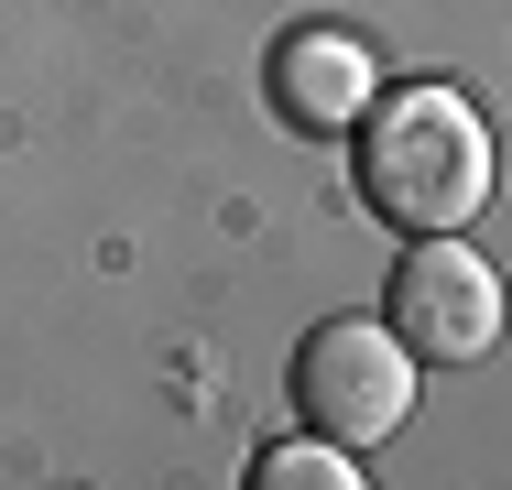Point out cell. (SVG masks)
Wrapping results in <instances>:
<instances>
[{
  "instance_id": "cell-1",
  "label": "cell",
  "mask_w": 512,
  "mask_h": 490,
  "mask_svg": "<svg viewBox=\"0 0 512 490\" xmlns=\"http://www.w3.org/2000/svg\"><path fill=\"white\" fill-rule=\"evenodd\" d=\"M360 196L371 218H393L404 240L425 229H469L491 207V120L458 88H393L360 109Z\"/></svg>"
},
{
  "instance_id": "cell-2",
  "label": "cell",
  "mask_w": 512,
  "mask_h": 490,
  "mask_svg": "<svg viewBox=\"0 0 512 490\" xmlns=\"http://www.w3.org/2000/svg\"><path fill=\"white\" fill-rule=\"evenodd\" d=\"M414 371H425V360L393 338V316H382V327H371V316H327L306 349H295V403H306L316 436H338V447L360 458V447H382L414 414Z\"/></svg>"
},
{
  "instance_id": "cell-3",
  "label": "cell",
  "mask_w": 512,
  "mask_h": 490,
  "mask_svg": "<svg viewBox=\"0 0 512 490\" xmlns=\"http://www.w3.org/2000/svg\"><path fill=\"white\" fill-rule=\"evenodd\" d=\"M382 316H393V338H404L414 360L458 371V360H480V349L502 338V273H491V262L458 240V229H425L404 262H393Z\"/></svg>"
},
{
  "instance_id": "cell-4",
  "label": "cell",
  "mask_w": 512,
  "mask_h": 490,
  "mask_svg": "<svg viewBox=\"0 0 512 490\" xmlns=\"http://www.w3.org/2000/svg\"><path fill=\"white\" fill-rule=\"evenodd\" d=\"M262 88H273V109H284L295 131H316V142L360 131V109L382 98V88H371V44H360L349 22H295V33L273 44Z\"/></svg>"
},
{
  "instance_id": "cell-5",
  "label": "cell",
  "mask_w": 512,
  "mask_h": 490,
  "mask_svg": "<svg viewBox=\"0 0 512 490\" xmlns=\"http://www.w3.org/2000/svg\"><path fill=\"white\" fill-rule=\"evenodd\" d=\"M251 480H262V490H360V469H349L338 436H306V447H262Z\"/></svg>"
}]
</instances>
